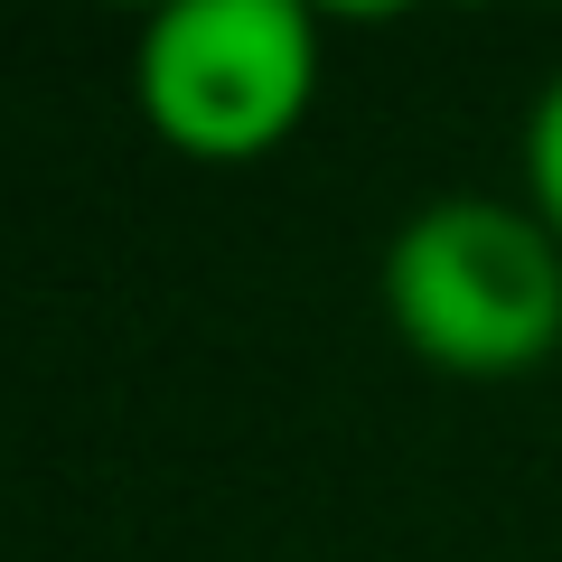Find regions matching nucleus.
<instances>
[{
  "label": "nucleus",
  "mask_w": 562,
  "mask_h": 562,
  "mask_svg": "<svg viewBox=\"0 0 562 562\" xmlns=\"http://www.w3.org/2000/svg\"><path fill=\"white\" fill-rule=\"evenodd\" d=\"M384 319L441 375H525L562 347V235L516 198H431L384 244Z\"/></svg>",
  "instance_id": "f257e3e1"
},
{
  "label": "nucleus",
  "mask_w": 562,
  "mask_h": 562,
  "mask_svg": "<svg viewBox=\"0 0 562 562\" xmlns=\"http://www.w3.org/2000/svg\"><path fill=\"white\" fill-rule=\"evenodd\" d=\"M140 122L188 160H262L301 132L319 94L310 0H169L132 47Z\"/></svg>",
  "instance_id": "f03ea898"
},
{
  "label": "nucleus",
  "mask_w": 562,
  "mask_h": 562,
  "mask_svg": "<svg viewBox=\"0 0 562 562\" xmlns=\"http://www.w3.org/2000/svg\"><path fill=\"white\" fill-rule=\"evenodd\" d=\"M525 206L562 235V76L543 85L535 113H525Z\"/></svg>",
  "instance_id": "7ed1b4c3"
},
{
  "label": "nucleus",
  "mask_w": 562,
  "mask_h": 562,
  "mask_svg": "<svg viewBox=\"0 0 562 562\" xmlns=\"http://www.w3.org/2000/svg\"><path fill=\"white\" fill-rule=\"evenodd\" d=\"M319 20H394V10H413V0H310Z\"/></svg>",
  "instance_id": "20e7f679"
},
{
  "label": "nucleus",
  "mask_w": 562,
  "mask_h": 562,
  "mask_svg": "<svg viewBox=\"0 0 562 562\" xmlns=\"http://www.w3.org/2000/svg\"><path fill=\"white\" fill-rule=\"evenodd\" d=\"M113 10H169V0H113Z\"/></svg>",
  "instance_id": "39448f33"
}]
</instances>
